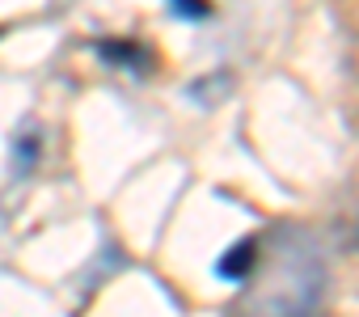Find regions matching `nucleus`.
<instances>
[{
  "instance_id": "obj_1",
  "label": "nucleus",
  "mask_w": 359,
  "mask_h": 317,
  "mask_svg": "<svg viewBox=\"0 0 359 317\" xmlns=\"http://www.w3.org/2000/svg\"><path fill=\"white\" fill-rule=\"evenodd\" d=\"M330 267L317 237L300 224H275L258 237V258L237 283L229 317H325Z\"/></svg>"
},
{
  "instance_id": "obj_2",
  "label": "nucleus",
  "mask_w": 359,
  "mask_h": 317,
  "mask_svg": "<svg viewBox=\"0 0 359 317\" xmlns=\"http://www.w3.org/2000/svg\"><path fill=\"white\" fill-rule=\"evenodd\" d=\"M254 258H258V237H241L237 245H229V250H224V258L216 262V275H220V279H229V283H241V279L250 275Z\"/></svg>"
}]
</instances>
